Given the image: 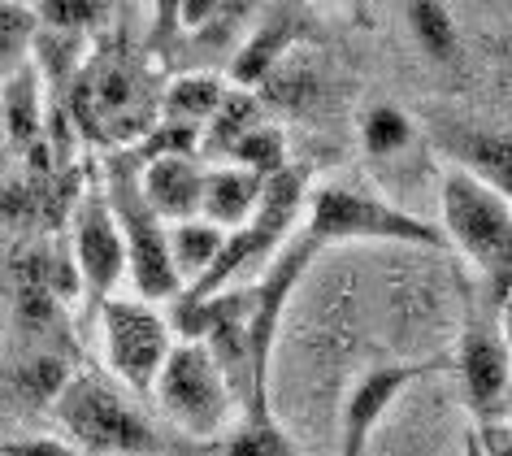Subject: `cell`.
<instances>
[{
  "mask_svg": "<svg viewBox=\"0 0 512 456\" xmlns=\"http://www.w3.org/2000/svg\"><path fill=\"white\" fill-rule=\"evenodd\" d=\"M309 14H304L300 5H265L256 9V27L252 35L243 40V48L230 61V87H239V92H256L261 79L270 74L278 61L296 53V44L309 35Z\"/></svg>",
  "mask_w": 512,
  "mask_h": 456,
  "instance_id": "8fae6325",
  "label": "cell"
},
{
  "mask_svg": "<svg viewBox=\"0 0 512 456\" xmlns=\"http://www.w3.org/2000/svg\"><path fill=\"white\" fill-rule=\"evenodd\" d=\"M79 126V135L105 144H139L161 118V96L152 92V74L135 57H105L83 66L70 83V105H61Z\"/></svg>",
  "mask_w": 512,
  "mask_h": 456,
  "instance_id": "6da1fadb",
  "label": "cell"
},
{
  "mask_svg": "<svg viewBox=\"0 0 512 456\" xmlns=\"http://www.w3.org/2000/svg\"><path fill=\"white\" fill-rule=\"evenodd\" d=\"M35 31H40L35 5H5L0 0V79H9V74L27 66Z\"/></svg>",
  "mask_w": 512,
  "mask_h": 456,
  "instance_id": "603a6c76",
  "label": "cell"
},
{
  "mask_svg": "<svg viewBox=\"0 0 512 456\" xmlns=\"http://www.w3.org/2000/svg\"><path fill=\"white\" fill-rule=\"evenodd\" d=\"M100 331H105L109 370L131 391L148 396L157 387V374L174 348V335L165 318L144 300H105L100 304Z\"/></svg>",
  "mask_w": 512,
  "mask_h": 456,
  "instance_id": "52a82bcc",
  "label": "cell"
},
{
  "mask_svg": "<svg viewBox=\"0 0 512 456\" xmlns=\"http://www.w3.org/2000/svg\"><path fill=\"white\" fill-rule=\"evenodd\" d=\"M317 248L309 235H291L283 252L265 265V274L252 283V304H248V352H252V387H256V400L261 409H270V357H274V335L283 326V313L291 304V291L300 287L304 270L313 265Z\"/></svg>",
  "mask_w": 512,
  "mask_h": 456,
  "instance_id": "8992f818",
  "label": "cell"
},
{
  "mask_svg": "<svg viewBox=\"0 0 512 456\" xmlns=\"http://www.w3.org/2000/svg\"><path fill=\"white\" fill-rule=\"evenodd\" d=\"M222 456H300L274 417H243L222 443Z\"/></svg>",
  "mask_w": 512,
  "mask_h": 456,
  "instance_id": "cb8c5ba5",
  "label": "cell"
},
{
  "mask_svg": "<svg viewBox=\"0 0 512 456\" xmlns=\"http://www.w3.org/2000/svg\"><path fill=\"white\" fill-rule=\"evenodd\" d=\"M439 205H443V239L482 270L495 257V248L504 244V235L512 231V200H504L482 179H473L469 170H447Z\"/></svg>",
  "mask_w": 512,
  "mask_h": 456,
  "instance_id": "9c48e42d",
  "label": "cell"
},
{
  "mask_svg": "<svg viewBox=\"0 0 512 456\" xmlns=\"http://www.w3.org/2000/svg\"><path fill=\"white\" fill-rule=\"evenodd\" d=\"M300 235H309L317 248L343 244V239H391V244L447 248L439 226L421 222L369 192H352V187H317V192H309Z\"/></svg>",
  "mask_w": 512,
  "mask_h": 456,
  "instance_id": "3957f363",
  "label": "cell"
},
{
  "mask_svg": "<svg viewBox=\"0 0 512 456\" xmlns=\"http://www.w3.org/2000/svg\"><path fill=\"white\" fill-rule=\"evenodd\" d=\"M504 409H508V413H512V387H508V400H504Z\"/></svg>",
  "mask_w": 512,
  "mask_h": 456,
  "instance_id": "1f68e13d",
  "label": "cell"
},
{
  "mask_svg": "<svg viewBox=\"0 0 512 456\" xmlns=\"http://www.w3.org/2000/svg\"><path fill=\"white\" fill-rule=\"evenodd\" d=\"M460 456H482V443H478V435H473V426L465 430V452Z\"/></svg>",
  "mask_w": 512,
  "mask_h": 456,
  "instance_id": "4dcf8cb0",
  "label": "cell"
},
{
  "mask_svg": "<svg viewBox=\"0 0 512 456\" xmlns=\"http://www.w3.org/2000/svg\"><path fill=\"white\" fill-rule=\"evenodd\" d=\"M53 409L83 456H165L157 430L92 374L70 378Z\"/></svg>",
  "mask_w": 512,
  "mask_h": 456,
  "instance_id": "277c9868",
  "label": "cell"
},
{
  "mask_svg": "<svg viewBox=\"0 0 512 456\" xmlns=\"http://www.w3.org/2000/svg\"><path fill=\"white\" fill-rule=\"evenodd\" d=\"M70 365L66 357H57V352H35L31 361H22L14 370V391L22 404H31V409H44V404H57L61 391L70 383Z\"/></svg>",
  "mask_w": 512,
  "mask_h": 456,
  "instance_id": "44dd1931",
  "label": "cell"
},
{
  "mask_svg": "<svg viewBox=\"0 0 512 456\" xmlns=\"http://www.w3.org/2000/svg\"><path fill=\"white\" fill-rule=\"evenodd\" d=\"M361 139H365L369 157H395V152H404L413 144V122H408L395 105H374L365 113Z\"/></svg>",
  "mask_w": 512,
  "mask_h": 456,
  "instance_id": "484cf974",
  "label": "cell"
},
{
  "mask_svg": "<svg viewBox=\"0 0 512 456\" xmlns=\"http://www.w3.org/2000/svg\"><path fill=\"white\" fill-rule=\"evenodd\" d=\"M70 261H74V274H79V291L100 313V304L113 300V287H118V278L126 274V244H122L118 222H113V209L105 200L100 179L87 183L79 200H74Z\"/></svg>",
  "mask_w": 512,
  "mask_h": 456,
  "instance_id": "ba28073f",
  "label": "cell"
},
{
  "mask_svg": "<svg viewBox=\"0 0 512 456\" xmlns=\"http://www.w3.org/2000/svg\"><path fill=\"white\" fill-rule=\"evenodd\" d=\"M252 126H261V100H256L252 92H239V87H230L226 100L217 105V113L204 122L200 148L213 152V157H226V152L235 148L239 139L252 131Z\"/></svg>",
  "mask_w": 512,
  "mask_h": 456,
  "instance_id": "ffe728a7",
  "label": "cell"
},
{
  "mask_svg": "<svg viewBox=\"0 0 512 456\" xmlns=\"http://www.w3.org/2000/svg\"><path fill=\"white\" fill-rule=\"evenodd\" d=\"M109 14H113V9H109V5H96V0H87V5H66V0H53V5H35V18H40V27L66 31V35H87V31L105 27Z\"/></svg>",
  "mask_w": 512,
  "mask_h": 456,
  "instance_id": "4316f807",
  "label": "cell"
},
{
  "mask_svg": "<svg viewBox=\"0 0 512 456\" xmlns=\"http://www.w3.org/2000/svg\"><path fill=\"white\" fill-rule=\"evenodd\" d=\"M139 192L148 209L161 222H191L200 218V196H204V166L196 157H165L139 170Z\"/></svg>",
  "mask_w": 512,
  "mask_h": 456,
  "instance_id": "4fadbf2b",
  "label": "cell"
},
{
  "mask_svg": "<svg viewBox=\"0 0 512 456\" xmlns=\"http://www.w3.org/2000/svg\"><path fill=\"white\" fill-rule=\"evenodd\" d=\"M456 370L465 383V400L473 409V426L499 422L504 417V400L512 387V361L495 331L486 326H469L460 335V352H456Z\"/></svg>",
  "mask_w": 512,
  "mask_h": 456,
  "instance_id": "7c38bea8",
  "label": "cell"
},
{
  "mask_svg": "<svg viewBox=\"0 0 512 456\" xmlns=\"http://www.w3.org/2000/svg\"><path fill=\"white\" fill-rule=\"evenodd\" d=\"M482 283H486V304L504 309L512 300V231L504 235V244L495 248V257L482 265Z\"/></svg>",
  "mask_w": 512,
  "mask_h": 456,
  "instance_id": "83f0119b",
  "label": "cell"
},
{
  "mask_svg": "<svg viewBox=\"0 0 512 456\" xmlns=\"http://www.w3.org/2000/svg\"><path fill=\"white\" fill-rule=\"evenodd\" d=\"M261 105L270 109H283V113H304L317 105V96H322V74H317V66L304 53H291L283 57L278 66L265 74L261 87L252 92Z\"/></svg>",
  "mask_w": 512,
  "mask_h": 456,
  "instance_id": "ac0fdd59",
  "label": "cell"
},
{
  "mask_svg": "<svg viewBox=\"0 0 512 456\" xmlns=\"http://www.w3.org/2000/svg\"><path fill=\"white\" fill-rule=\"evenodd\" d=\"M443 148L465 161L473 179L495 187L504 200H512V135L499 131H465V126H447Z\"/></svg>",
  "mask_w": 512,
  "mask_h": 456,
  "instance_id": "9a60e30c",
  "label": "cell"
},
{
  "mask_svg": "<svg viewBox=\"0 0 512 456\" xmlns=\"http://www.w3.org/2000/svg\"><path fill=\"white\" fill-rule=\"evenodd\" d=\"M499 344H504L508 352V361H512V300L499 309Z\"/></svg>",
  "mask_w": 512,
  "mask_h": 456,
  "instance_id": "f546056e",
  "label": "cell"
},
{
  "mask_svg": "<svg viewBox=\"0 0 512 456\" xmlns=\"http://www.w3.org/2000/svg\"><path fill=\"white\" fill-rule=\"evenodd\" d=\"M157 404L187 439H217L239 409L204 344H174L157 374Z\"/></svg>",
  "mask_w": 512,
  "mask_h": 456,
  "instance_id": "5b68a950",
  "label": "cell"
},
{
  "mask_svg": "<svg viewBox=\"0 0 512 456\" xmlns=\"http://www.w3.org/2000/svg\"><path fill=\"white\" fill-rule=\"evenodd\" d=\"M165 235H170V261H174V274H178V283L183 287L196 283V278L217 261V252H222V244H226V231H217V226L204 222V218L165 226Z\"/></svg>",
  "mask_w": 512,
  "mask_h": 456,
  "instance_id": "d6986e66",
  "label": "cell"
},
{
  "mask_svg": "<svg viewBox=\"0 0 512 456\" xmlns=\"http://www.w3.org/2000/svg\"><path fill=\"white\" fill-rule=\"evenodd\" d=\"M230 83L222 74H209V70H191V74H178V79L161 92V122H178V126H204L217 113V105L226 100Z\"/></svg>",
  "mask_w": 512,
  "mask_h": 456,
  "instance_id": "e0dca14e",
  "label": "cell"
},
{
  "mask_svg": "<svg viewBox=\"0 0 512 456\" xmlns=\"http://www.w3.org/2000/svg\"><path fill=\"white\" fill-rule=\"evenodd\" d=\"M408 27H413L421 53L434 57V61H452L456 57V27H452V14L434 0H417V5L404 9Z\"/></svg>",
  "mask_w": 512,
  "mask_h": 456,
  "instance_id": "d4e9b609",
  "label": "cell"
},
{
  "mask_svg": "<svg viewBox=\"0 0 512 456\" xmlns=\"http://www.w3.org/2000/svg\"><path fill=\"white\" fill-rule=\"evenodd\" d=\"M261 179L239 166H217L204 170V196H200V218L213 222L217 231H239L252 222L256 205H261Z\"/></svg>",
  "mask_w": 512,
  "mask_h": 456,
  "instance_id": "5bb4252c",
  "label": "cell"
},
{
  "mask_svg": "<svg viewBox=\"0 0 512 456\" xmlns=\"http://www.w3.org/2000/svg\"><path fill=\"white\" fill-rule=\"evenodd\" d=\"M0 118H5V139L18 152H27L44 139V96L31 61L18 74H9L5 87H0Z\"/></svg>",
  "mask_w": 512,
  "mask_h": 456,
  "instance_id": "2e32d148",
  "label": "cell"
},
{
  "mask_svg": "<svg viewBox=\"0 0 512 456\" xmlns=\"http://www.w3.org/2000/svg\"><path fill=\"white\" fill-rule=\"evenodd\" d=\"M452 357H434V361H400V365H374L356 378L348 404H343V439H339V456H365L369 435L374 426L387 417V409L417 383L421 374L447 370Z\"/></svg>",
  "mask_w": 512,
  "mask_h": 456,
  "instance_id": "30bf717a",
  "label": "cell"
},
{
  "mask_svg": "<svg viewBox=\"0 0 512 456\" xmlns=\"http://www.w3.org/2000/svg\"><path fill=\"white\" fill-rule=\"evenodd\" d=\"M105 200L113 209V222L122 231L126 244V274L135 278V291L144 304L157 300H178L183 296V283L174 274L170 261V235H165V222L148 209L144 192H139V166L131 161V152L118 148L105 166Z\"/></svg>",
  "mask_w": 512,
  "mask_h": 456,
  "instance_id": "7a4b0ae2",
  "label": "cell"
},
{
  "mask_svg": "<svg viewBox=\"0 0 512 456\" xmlns=\"http://www.w3.org/2000/svg\"><path fill=\"white\" fill-rule=\"evenodd\" d=\"M0 144H5V118H0Z\"/></svg>",
  "mask_w": 512,
  "mask_h": 456,
  "instance_id": "d6a6232c",
  "label": "cell"
},
{
  "mask_svg": "<svg viewBox=\"0 0 512 456\" xmlns=\"http://www.w3.org/2000/svg\"><path fill=\"white\" fill-rule=\"evenodd\" d=\"M473 435L482 443V456H512V422H486V426H473Z\"/></svg>",
  "mask_w": 512,
  "mask_h": 456,
  "instance_id": "f1b7e54d",
  "label": "cell"
},
{
  "mask_svg": "<svg viewBox=\"0 0 512 456\" xmlns=\"http://www.w3.org/2000/svg\"><path fill=\"white\" fill-rule=\"evenodd\" d=\"M230 161H235L239 170H248V174H256L261 183H270V179H278L291 161H287V139H283V131L278 126H252L248 135L239 139L235 148L226 152Z\"/></svg>",
  "mask_w": 512,
  "mask_h": 456,
  "instance_id": "7402d4cb",
  "label": "cell"
}]
</instances>
